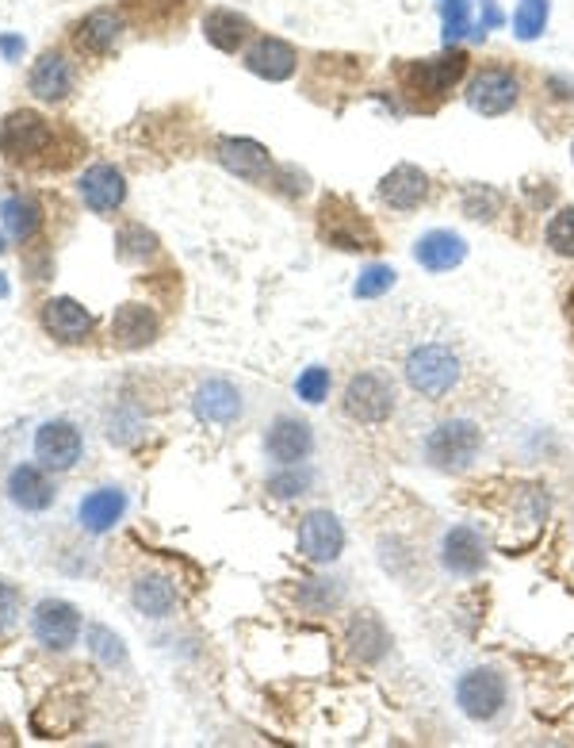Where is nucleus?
<instances>
[{
	"mask_svg": "<svg viewBox=\"0 0 574 748\" xmlns=\"http://www.w3.org/2000/svg\"><path fill=\"white\" fill-rule=\"evenodd\" d=\"M399 373L407 388L425 404H448L464 396L472 384V361H467L459 338L448 331H422L410 334V342L399 353Z\"/></svg>",
	"mask_w": 574,
	"mask_h": 748,
	"instance_id": "f257e3e1",
	"label": "nucleus"
},
{
	"mask_svg": "<svg viewBox=\"0 0 574 748\" xmlns=\"http://www.w3.org/2000/svg\"><path fill=\"white\" fill-rule=\"evenodd\" d=\"M483 449V426L475 418H441L422 441L425 464L436 472H467Z\"/></svg>",
	"mask_w": 574,
	"mask_h": 748,
	"instance_id": "f03ea898",
	"label": "nucleus"
},
{
	"mask_svg": "<svg viewBox=\"0 0 574 748\" xmlns=\"http://www.w3.org/2000/svg\"><path fill=\"white\" fill-rule=\"evenodd\" d=\"M342 412L360 426H383L387 418L399 412V384L383 368H360L345 384Z\"/></svg>",
	"mask_w": 574,
	"mask_h": 748,
	"instance_id": "7ed1b4c3",
	"label": "nucleus"
},
{
	"mask_svg": "<svg viewBox=\"0 0 574 748\" xmlns=\"http://www.w3.org/2000/svg\"><path fill=\"white\" fill-rule=\"evenodd\" d=\"M456 703L472 722H495L509 703V683L498 667H472L459 675Z\"/></svg>",
	"mask_w": 574,
	"mask_h": 748,
	"instance_id": "20e7f679",
	"label": "nucleus"
},
{
	"mask_svg": "<svg viewBox=\"0 0 574 748\" xmlns=\"http://www.w3.org/2000/svg\"><path fill=\"white\" fill-rule=\"evenodd\" d=\"M464 100H467V108L479 111V116H487V119L506 116V111H513L517 100H521V77H517L509 66H483V70H475L472 82H467Z\"/></svg>",
	"mask_w": 574,
	"mask_h": 748,
	"instance_id": "39448f33",
	"label": "nucleus"
},
{
	"mask_svg": "<svg viewBox=\"0 0 574 748\" xmlns=\"http://www.w3.org/2000/svg\"><path fill=\"white\" fill-rule=\"evenodd\" d=\"M54 142V127L46 124L39 111H8L0 124V154L12 162H31V158L46 154Z\"/></svg>",
	"mask_w": 574,
	"mask_h": 748,
	"instance_id": "423d86ee",
	"label": "nucleus"
},
{
	"mask_svg": "<svg viewBox=\"0 0 574 748\" xmlns=\"http://www.w3.org/2000/svg\"><path fill=\"white\" fill-rule=\"evenodd\" d=\"M318 227H322V238L337 249H376L379 246V238H376V231L368 227V220L342 196L322 204Z\"/></svg>",
	"mask_w": 574,
	"mask_h": 748,
	"instance_id": "0eeeda50",
	"label": "nucleus"
},
{
	"mask_svg": "<svg viewBox=\"0 0 574 748\" xmlns=\"http://www.w3.org/2000/svg\"><path fill=\"white\" fill-rule=\"evenodd\" d=\"M464 74H467V54L444 51V54H436V58L402 66V85H407V93H414V96H433V100H441Z\"/></svg>",
	"mask_w": 574,
	"mask_h": 748,
	"instance_id": "6e6552de",
	"label": "nucleus"
},
{
	"mask_svg": "<svg viewBox=\"0 0 574 748\" xmlns=\"http://www.w3.org/2000/svg\"><path fill=\"white\" fill-rule=\"evenodd\" d=\"M345 549V526L337 514L329 511H311L299 522V553L314 565H334Z\"/></svg>",
	"mask_w": 574,
	"mask_h": 748,
	"instance_id": "1a4fd4ad",
	"label": "nucleus"
},
{
	"mask_svg": "<svg viewBox=\"0 0 574 748\" xmlns=\"http://www.w3.org/2000/svg\"><path fill=\"white\" fill-rule=\"evenodd\" d=\"M436 557L448 576H479L487 568V542L475 526H452L444 530Z\"/></svg>",
	"mask_w": 574,
	"mask_h": 748,
	"instance_id": "9d476101",
	"label": "nucleus"
},
{
	"mask_svg": "<svg viewBox=\"0 0 574 748\" xmlns=\"http://www.w3.org/2000/svg\"><path fill=\"white\" fill-rule=\"evenodd\" d=\"M379 200H383L391 212H418V207L430 200V173L410 162L394 165L391 173H383V181H379Z\"/></svg>",
	"mask_w": 574,
	"mask_h": 748,
	"instance_id": "9b49d317",
	"label": "nucleus"
},
{
	"mask_svg": "<svg viewBox=\"0 0 574 748\" xmlns=\"http://www.w3.org/2000/svg\"><path fill=\"white\" fill-rule=\"evenodd\" d=\"M264 449H269V457L280 464H303L314 449V434L303 418L280 415L277 423L269 426V434H264Z\"/></svg>",
	"mask_w": 574,
	"mask_h": 748,
	"instance_id": "f8f14e48",
	"label": "nucleus"
},
{
	"mask_svg": "<svg viewBox=\"0 0 574 748\" xmlns=\"http://www.w3.org/2000/svg\"><path fill=\"white\" fill-rule=\"evenodd\" d=\"M35 457L46 464V469L54 472H66L77 464L80 457V434L73 423H62V418H54V423H43L35 434Z\"/></svg>",
	"mask_w": 574,
	"mask_h": 748,
	"instance_id": "ddd939ff",
	"label": "nucleus"
},
{
	"mask_svg": "<svg viewBox=\"0 0 574 748\" xmlns=\"http://www.w3.org/2000/svg\"><path fill=\"white\" fill-rule=\"evenodd\" d=\"M35 638L43 641L46 649H69L73 641H77V633H80V615H77V607H69V602H62V599H46V602H39L35 607Z\"/></svg>",
	"mask_w": 574,
	"mask_h": 748,
	"instance_id": "4468645a",
	"label": "nucleus"
},
{
	"mask_svg": "<svg viewBox=\"0 0 574 748\" xmlns=\"http://www.w3.org/2000/svg\"><path fill=\"white\" fill-rule=\"evenodd\" d=\"M295 66H299L295 46L277 35L253 39V46L246 51V70L257 77H264V82H288V77L295 74Z\"/></svg>",
	"mask_w": 574,
	"mask_h": 748,
	"instance_id": "2eb2a0df",
	"label": "nucleus"
},
{
	"mask_svg": "<svg viewBox=\"0 0 574 748\" xmlns=\"http://www.w3.org/2000/svg\"><path fill=\"white\" fill-rule=\"evenodd\" d=\"M467 257V243L456 231H430L414 243V261L430 273H448Z\"/></svg>",
	"mask_w": 574,
	"mask_h": 748,
	"instance_id": "dca6fc26",
	"label": "nucleus"
},
{
	"mask_svg": "<svg viewBox=\"0 0 574 748\" xmlns=\"http://www.w3.org/2000/svg\"><path fill=\"white\" fill-rule=\"evenodd\" d=\"M218 162L246 181H264L272 173V154L253 139H223L218 142Z\"/></svg>",
	"mask_w": 574,
	"mask_h": 748,
	"instance_id": "f3484780",
	"label": "nucleus"
},
{
	"mask_svg": "<svg viewBox=\"0 0 574 748\" xmlns=\"http://www.w3.org/2000/svg\"><path fill=\"white\" fill-rule=\"evenodd\" d=\"M80 196H85V204L93 207V212H116L127 196L123 173L108 162L85 169V177H80Z\"/></svg>",
	"mask_w": 574,
	"mask_h": 748,
	"instance_id": "a211bd4d",
	"label": "nucleus"
},
{
	"mask_svg": "<svg viewBox=\"0 0 574 748\" xmlns=\"http://www.w3.org/2000/svg\"><path fill=\"white\" fill-rule=\"evenodd\" d=\"M345 645H349L353 661L376 664L379 656L387 653V645H391V633H387V626L379 622L371 610H360V615L349 622V630H345Z\"/></svg>",
	"mask_w": 574,
	"mask_h": 748,
	"instance_id": "6ab92c4d",
	"label": "nucleus"
},
{
	"mask_svg": "<svg viewBox=\"0 0 574 748\" xmlns=\"http://www.w3.org/2000/svg\"><path fill=\"white\" fill-rule=\"evenodd\" d=\"M43 327L54 338H62V342H85V338L93 334V316H88V311L80 308L77 300H69V296H58V300H46Z\"/></svg>",
	"mask_w": 574,
	"mask_h": 748,
	"instance_id": "aec40b11",
	"label": "nucleus"
},
{
	"mask_svg": "<svg viewBox=\"0 0 574 748\" xmlns=\"http://www.w3.org/2000/svg\"><path fill=\"white\" fill-rule=\"evenodd\" d=\"M119 35H123V15L111 12V8H96V12H88L85 20L77 23V31H73L77 46L88 54H108L111 46L119 43Z\"/></svg>",
	"mask_w": 574,
	"mask_h": 748,
	"instance_id": "412c9836",
	"label": "nucleus"
},
{
	"mask_svg": "<svg viewBox=\"0 0 574 748\" xmlns=\"http://www.w3.org/2000/svg\"><path fill=\"white\" fill-rule=\"evenodd\" d=\"M192 407H196V415L204 418V423L226 426V423H234V418H241V392L226 381H207V384H199Z\"/></svg>",
	"mask_w": 574,
	"mask_h": 748,
	"instance_id": "4be33fe9",
	"label": "nucleus"
},
{
	"mask_svg": "<svg viewBox=\"0 0 574 748\" xmlns=\"http://www.w3.org/2000/svg\"><path fill=\"white\" fill-rule=\"evenodd\" d=\"M111 338H116L123 350L150 345L153 338H158V316H153L145 303H123V308L111 316Z\"/></svg>",
	"mask_w": 574,
	"mask_h": 748,
	"instance_id": "5701e85b",
	"label": "nucleus"
},
{
	"mask_svg": "<svg viewBox=\"0 0 574 748\" xmlns=\"http://www.w3.org/2000/svg\"><path fill=\"white\" fill-rule=\"evenodd\" d=\"M8 499L23 511H46L54 503V484L35 469V464H20L8 477Z\"/></svg>",
	"mask_w": 574,
	"mask_h": 748,
	"instance_id": "b1692460",
	"label": "nucleus"
},
{
	"mask_svg": "<svg viewBox=\"0 0 574 748\" xmlns=\"http://www.w3.org/2000/svg\"><path fill=\"white\" fill-rule=\"evenodd\" d=\"M69 88H73V70L62 54L46 51L43 58L31 66V93H35L39 100H66Z\"/></svg>",
	"mask_w": 574,
	"mask_h": 748,
	"instance_id": "393cba45",
	"label": "nucleus"
},
{
	"mask_svg": "<svg viewBox=\"0 0 574 748\" xmlns=\"http://www.w3.org/2000/svg\"><path fill=\"white\" fill-rule=\"evenodd\" d=\"M204 35H207V43L218 46V51L234 54L249 35H253V23H249L241 12H234V8H212V12L204 15Z\"/></svg>",
	"mask_w": 574,
	"mask_h": 748,
	"instance_id": "a878e982",
	"label": "nucleus"
},
{
	"mask_svg": "<svg viewBox=\"0 0 574 748\" xmlns=\"http://www.w3.org/2000/svg\"><path fill=\"white\" fill-rule=\"evenodd\" d=\"M127 511V495L116 492V488H100V492L85 495L80 499V526L88 530V534H104V530H111L119 519H123Z\"/></svg>",
	"mask_w": 574,
	"mask_h": 748,
	"instance_id": "bb28decb",
	"label": "nucleus"
},
{
	"mask_svg": "<svg viewBox=\"0 0 574 748\" xmlns=\"http://www.w3.org/2000/svg\"><path fill=\"white\" fill-rule=\"evenodd\" d=\"M131 599L145 618H165L173 615L176 607V587L173 580H165V576H142V580L134 584Z\"/></svg>",
	"mask_w": 574,
	"mask_h": 748,
	"instance_id": "cd10ccee",
	"label": "nucleus"
},
{
	"mask_svg": "<svg viewBox=\"0 0 574 748\" xmlns=\"http://www.w3.org/2000/svg\"><path fill=\"white\" fill-rule=\"evenodd\" d=\"M39 223H43V212H39V204L31 196H12L4 204V227L15 243H28L39 231Z\"/></svg>",
	"mask_w": 574,
	"mask_h": 748,
	"instance_id": "c85d7f7f",
	"label": "nucleus"
},
{
	"mask_svg": "<svg viewBox=\"0 0 574 748\" xmlns=\"http://www.w3.org/2000/svg\"><path fill=\"white\" fill-rule=\"evenodd\" d=\"M342 599H345L342 580H306L299 587V607L311 610V615H329L334 607H342Z\"/></svg>",
	"mask_w": 574,
	"mask_h": 748,
	"instance_id": "c756f323",
	"label": "nucleus"
},
{
	"mask_svg": "<svg viewBox=\"0 0 574 748\" xmlns=\"http://www.w3.org/2000/svg\"><path fill=\"white\" fill-rule=\"evenodd\" d=\"M502 192L490 189V184H467L464 196H459V207H464V215H472V220H483L490 223L498 212H502Z\"/></svg>",
	"mask_w": 574,
	"mask_h": 748,
	"instance_id": "7c9ffc66",
	"label": "nucleus"
},
{
	"mask_svg": "<svg viewBox=\"0 0 574 748\" xmlns=\"http://www.w3.org/2000/svg\"><path fill=\"white\" fill-rule=\"evenodd\" d=\"M548 28V0H521L513 12V31L517 39H524V43H532L537 35H544Z\"/></svg>",
	"mask_w": 574,
	"mask_h": 748,
	"instance_id": "2f4dec72",
	"label": "nucleus"
},
{
	"mask_svg": "<svg viewBox=\"0 0 574 748\" xmlns=\"http://www.w3.org/2000/svg\"><path fill=\"white\" fill-rule=\"evenodd\" d=\"M153 249H158V238L145 227H139V223H131V227H123L116 235V254L123 257V261H145Z\"/></svg>",
	"mask_w": 574,
	"mask_h": 748,
	"instance_id": "473e14b6",
	"label": "nucleus"
},
{
	"mask_svg": "<svg viewBox=\"0 0 574 748\" xmlns=\"http://www.w3.org/2000/svg\"><path fill=\"white\" fill-rule=\"evenodd\" d=\"M548 249L560 257H574V207H560V212L548 220Z\"/></svg>",
	"mask_w": 574,
	"mask_h": 748,
	"instance_id": "72a5a7b5",
	"label": "nucleus"
},
{
	"mask_svg": "<svg viewBox=\"0 0 574 748\" xmlns=\"http://www.w3.org/2000/svg\"><path fill=\"white\" fill-rule=\"evenodd\" d=\"M441 23H444V43H456L472 31V0H441Z\"/></svg>",
	"mask_w": 574,
	"mask_h": 748,
	"instance_id": "f704fd0d",
	"label": "nucleus"
},
{
	"mask_svg": "<svg viewBox=\"0 0 574 748\" xmlns=\"http://www.w3.org/2000/svg\"><path fill=\"white\" fill-rule=\"evenodd\" d=\"M394 277H399V273H394L391 265H368L357 285H353V292H357V300H379V296H387L394 288Z\"/></svg>",
	"mask_w": 574,
	"mask_h": 748,
	"instance_id": "c9c22d12",
	"label": "nucleus"
},
{
	"mask_svg": "<svg viewBox=\"0 0 574 748\" xmlns=\"http://www.w3.org/2000/svg\"><path fill=\"white\" fill-rule=\"evenodd\" d=\"M88 645H93V656H96V661L108 664V667H116V664H123V661H127L123 641H119L111 630H104V626H88Z\"/></svg>",
	"mask_w": 574,
	"mask_h": 748,
	"instance_id": "e433bc0d",
	"label": "nucleus"
},
{
	"mask_svg": "<svg viewBox=\"0 0 574 748\" xmlns=\"http://www.w3.org/2000/svg\"><path fill=\"white\" fill-rule=\"evenodd\" d=\"M295 392H299V399H306V404H322V399L329 396V368H322V365L303 368L295 381Z\"/></svg>",
	"mask_w": 574,
	"mask_h": 748,
	"instance_id": "4c0bfd02",
	"label": "nucleus"
},
{
	"mask_svg": "<svg viewBox=\"0 0 574 748\" xmlns=\"http://www.w3.org/2000/svg\"><path fill=\"white\" fill-rule=\"evenodd\" d=\"M288 472H280V477L269 480V492L280 495V499H291V495H303L306 488H311L314 472L311 469H299V464H284Z\"/></svg>",
	"mask_w": 574,
	"mask_h": 748,
	"instance_id": "58836bf2",
	"label": "nucleus"
},
{
	"mask_svg": "<svg viewBox=\"0 0 574 748\" xmlns=\"http://www.w3.org/2000/svg\"><path fill=\"white\" fill-rule=\"evenodd\" d=\"M15 615H20V591H15L12 584L0 580V633L15 622Z\"/></svg>",
	"mask_w": 574,
	"mask_h": 748,
	"instance_id": "ea45409f",
	"label": "nucleus"
},
{
	"mask_svg": "<svg viewBox=\"0 0 574 748\" xmlns=\"http://www.w3.org/2000/svg\"><path fill=\"white\" fill-rule=\"evenodd\" d=\"M0 51H4V58H20V54H23V39L20 35H4V39H0Z\"/></svg>",
	"mask_w": 574,
	"mask_h": 748,
	"instance_id": "a19ab883",
	"label": "nucleus"
},
{
	"mask_svg": "<svg viewBox=\"0 0 574 748\" xmlns=\"http://www.w3.org/2000/svg\"><path fill=\"white\" fill-rule=\"evenodd\" d=\"M0 254H4V238H0Z\"/></svg>",
	"mask_w": 574,
	"mask_h": 748,
	"instance_id": "79ce46f5",
	"label": "nucleus"
},
{
	"mask_svg": "<svg viewBox=\"0 0 574 748\" xmlns=\"http://www.w3.org/2000/svg\"><path fill=\"white\" fill-rule=\"evenodd\" d=\"M571 158H574V142H571Z\"/></svg>",
	"mask_w": 574,
	"mask_h": 748,
	"instance_id": "37998d69",
	"label": "nucleus"
}]
</instances>
